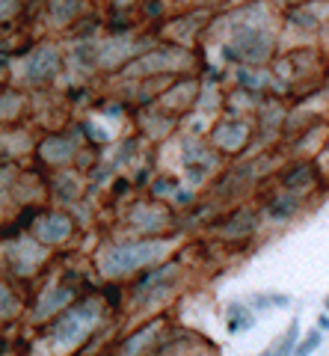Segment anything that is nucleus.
Listing matches in <instances>:
<instances>
[{"instance_id": "9d476101", "label": "nucleus", "mask_w": 329, "mask_h": 356, "mask_svg": "<svg viewBox=\"0 0 329 356\" xmlns=\"http://www.w3.org/2000/svg\"><path fill=\"white\" fill-rule=\"evenodd\" d=\"M294 344H297V324H291V330L285 332V339H282V344H279L276 356H288V353H294V350H297Z\"/></svg>"}, {"instance_id": "f8f14e48", "label": "nucleus", "mask_w": 329, "mask_h": 356, "mask_svg": "<svg viewBox=\"0 0 329 356\" xmlns=\"http://www.w3.org/2000/svg\"><path fill=\"white\" fill-rule=\"evenodd\" d=\"M326 309H329V300H326Z\"/></svg>"}, {"instance_id": "39448f33", "label": "nucleus", "mask_w": 329, "mask_h": 356, "mask_svg": "<svg viewBox=\"0 0 329 356\" xmlns=\"http://www.w3.org/2000/svg\"><path fill=\"white\" fill-rule=\"evenodd\" d=\"M252 229H255V214H252V211H240V214H235L232 220H228L226 235L228 238H240V235H249Z\"/></svg>"}, {"instance_id": "423d86ee", "label": "nucleus", "mask_w": 329, "mask_h": 356, "mask_svg": "<svg viewBox=\"0 0 329 356\" xmlns=\"http://www.w3.org/2000/svg\"><path fill=\"white\" fill-rule=\"evenodd\" d=\"M57 54H51V51H45V54H36V60H33V65H30V77H51L53 72H57Z\"/></svg>"}, {"instance_id": "0eeeda50", "label": "nucleus", "mask_w": 329, "mask_h": 356, "mask_svg": "<svg viewBox=\"0 0 329 356\" xmlns=\"http://www.w3.org/2000/svg\"><path fill=\"white\" fill-rule=\"evenodd\" d=\"M69 300H71V288H53L45 303H39V312L42 315H48V312L60 309V306H69Z\"/></svg>"}, {"instance_id": "1a4fd4ad", "label": "nucleus", "mask_w": 329, "mask_h": 356, "mask_svg": "<svg viewBox=\"0 0 329 356\" xmlns=\"http://www.w3.org/2000/svg\"><path fill=\"white\" fill-rule=\"evenodd\" d=\"M317 344H321V332H309L300 344H297V350H294V356H309V353H314L317 350Z\"/></svg>"}, {"instance_id": "f257e3e1", "label": "nucleus", "mask_w": 329, "mask_h": 356, "mask_svg": "<svg viewBox=\"0 0 329 356\" xmlns=\"http://www.w3.org/2000/svg\"><path fill=\"white\" fill-rule=\"evenodd\" d=\"M160 255V247L155 241H137V243H125V247H107L101 255V270L107 276H125L137 267L155 261Z\"/></svg>"}, {"instance_id": "f03ea898", "label": "nucleus", "mask_w": 329, "mask_h": 356, "mask_svg": "<svg viewBox=\"0 0 329 356\" xmlns=\"http://www.w3.org/2000/svg\"><path fill=\"white\" fill-rule=\"evenodd\" d=\"M86 318H95V309L90 303H81L69 309L65 315L57 321V327H53V336H57L60 344H74L81 341L86 336V330H90L92 324H86Z\"/></svg>"}, {"instance_id": "7ed1b4c3", "label": "nucleus", "mask_w": 329, "mask_h": 356, "mask_svg": "<svg viewBox=\"0 0 329 356\" xmlns=\"http://www.w3.org/2000/svg\"><path fill=\"white\" fill-rule=\"evenodd\" d=\"M267 51H270V42L264 39V33L246 30L235 39V51L228 48V57H237V60H246V63H261L267 57Z\"/></svg>"}, {"instance_id": "ddd939ff", "label": "nucleus", "mask_w": 329, "mask_h": 356, "mask_svg": "<svg viewBox=\"0 0 329 356\" xmlns=\"http://www.w3.org/2000/svg\"><path fill=\"white\" fill-rule=\"evenodd\" d=\"M261 356H270V353H261Z\"/></svg>"}, {"instance_id": "20e7f679", "label": "nucleus", "mask_w": 329, "mask_h": 356, "mask_svg": "<svg viewBox=\"0 0 329 356\" xmlns=\"http://www.w3.org/2000/svg\"><path fill=\"white\" fill-rule=\"evenodd\" d=\"M69 232H71V220L65 214H48L45 220H39V226H36L39 241H45V243H62L69 238Z\"/></svg>"}, {"instance_id": "9b49d317", "label": "nucleus", "mask_w": 329, "mask_h": 356, "mask_svg": "<svg viewBox=\"0 0 329 356\" xmlns=\"http://www.w3.org/2000/svg\"><path fill=\"white\" fill-rule=\"evenodd\" d=\"M317 327H321V330H329V315H321V318H317Z\"/></svg>"}, {"instance_id": "6e6552de", "label": "nucleus", "mask_w": 329, "mask_h": 356, "mask_svg": "<svg viewBox=\"0 0 329 356\" xmlns=\"http://www.w3.org/2000/svg\"><path fill=\"white\" fill-rule=\"evenodd\" d=\"M297 199H294V196H282V199H276V205H273V214H276V217H291L294 214V211H297Z\"/></svg>"}]
</instances>
